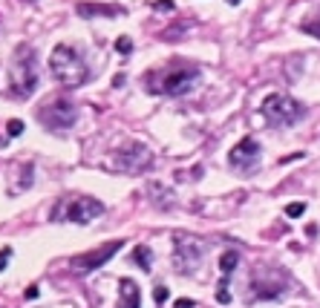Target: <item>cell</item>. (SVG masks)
Here are the masks:
<instances>
[{
	"mask_svg": "<svg viewBox=\"0 0 320 308\" xmlns=\"http://www.w3.org/2000/svg\"><path fill=\"white\" fill-rule=\"evenodd\" d=\"M49 72L55 75L58 84L63 87H81L89 81V66L84 61V55L75 49V46H55L52 49V58H49Z\"/></svg>",
	"mask_w": 320,
	"mask_h": 308,
	"instance_id": "cell-1",
	"label": "cell"
},
{
	"mask_svg": "<svg viewBox=\"0 0 320 308\" xmlns=\"http://www.w3.org/2000/svg\"><path fill=\"white\" fill-rule=\"evenodd\" d=\"M199 70L190 66V63H179V66H170V70L159 72V75H147V92H156V95H185L199 84Z\"/></svg>",
	"mask_w": 320,
	"mask_h": 308,
	"instance_id": "cell-2",
	"label": "cell"
},
{
	"mask_svg": "<svg viewBox=\"0 0 320 308\" xmlns=\"http://www.w3.org/2000/svg\"><path fill=\"white\" fill-rule=\"evenodd\" d=\"M38 81V52L29 44H18L12 55V92L18 98H29Z\"/></svg>",
	"mask_w": 320,
	"mask_h": 308,
	"instance_id": "cell-3",
	"label": "cell"
},
{
	"mask_svg": "<svg viewBox=\"0 0 320 308\" xmlns=\"http://www.w3.org/2000/svg\"><path fill=\"white\" fill-rule=\"evenodd\" d=\"M104 213V202L92 196H70L52 208V222H75V225H89Z\"/></svg>",
	"mask_w": 320,
	"mask_h": 308,
	"instance_id": "cell-4",
	"label": "cell"
},
{
	"mask_svg": "<svg viewBox=\"0 0 320 308\" xmlns=\"http://www.w3.org/2000/svg\"><path fill=\"white\" fill-rule=\"evenodd\" d=\"M260 113L271 127H292L294 121L303 118V104H297L292 95H283V92H271L266 95Z\"/></svg>",
	"mask_w": 320,
	"mask_h": 308,
	"instance_id": "cell-5",
	"label": "cell"
},
{
	"mask_svg": "<svg viewBox=\"0 0 320 308\" xmlns=\"http://www.w3.org/2000/svg\"><path fill=\"white\" fill-rule=\"evenodd\" d=\"M205 248L199 245V239L187 236V233H179L173 236V265H176L179 273H194L202 262Z\"/></svg>",
	"mask_w": 320,
	"mask_h": 308,
	"instance_id": "cell-6",
	"label": "cell"
},
{
	"mask_svg": "<svg viewBox=\"0 0 320 308\" xmlns=\"http://www.w3.org/2000/svg\"><path fill=\"white\" fill-rule=\"evenodd\" d=\"M113 167L121 170V173H144V170L153 167V153L144 144H130V147H121L113 159Z\"/></svg>",
	"mask_w": 320,
	"mask_h": 308,
	"instance_id": "cell-7",
	"label": "cell"
},
{
	"mask_svg": "<svg viewBox=\"0 0 320 308\" xmlns=\"http://www.w3.org/2000/svg\"><path fill=\"white\" fill-rule=\"evenodd\" d=\"M38 118H41L49 130H67V127L75 124L78 110H75V104H70V101H52V104H46L44 110L38 113Z\"/></svg>",
	"mask_w": 320,
	"mask_h": 308,
	"instance_id": "cell-8",
	"label": "cell"
},
{
	"mask_svg": "<svg viewBox=\"0 0 320 308\" xmlns=\"http://www.w3.org/2000/svg\"><path fill=\"white\" fill-rule=\"evenodd\" d=\"M228 164L240 173H254L260 164V144L257 139H242L237 147L228 153Z\"/></svg>",
	"mask_w": 320,
	"mask_h": 308,
	"instance_id": "cell-9",
	"label": "cell"
},
{
	"mask_svg": "<svg viewBox=\"0 0 320 308\" xmlns=\"http://www.w3.org/2000/svg\"><path fill=\"white\" fill-rule=\"evenodd\" d=\"M274 273H277V268H263V271L254 273L251 288H254V297H257V299H280V297H283V291L289 288V277L271 282Z\"/></svg>",
	"mask_w": 320,
	"mask_h": 308,
	"instance_id": "cell-10",
	"label": "cell"
},
{
	"mask_svg": "<svg viewBox=\"0 0 320 308\" xmlns=\"http://www.w3.org/2000/svg\"><path fill=\"white\" fill-rule=\"evenodd\" d=\"M124 245L121 239H116V242H107V245L95 248V251H89V254H81L72 259V265L78 268L81 273H89V271H95V268H101V265H107L113 256L118 254V248Z\"/></svg>",
	"mask_w": 320,
	"mask_h": 308,
	"instance_id": "cell-11",
	"label": "cell"
},
{
	"mask_svg": "<svg viewBox=\"0 0 320 308\" xmlns=\"http://www.w3.org/2000/svg\"><path fill=\"white\" fill-rule=\"evenodd\" d=\"M139 305H142L139 285H136L130 277H121V280H118V302H116V308H139Z\"/></svg>",
	"mask_w": 320,
	"mask_h": 308,
	"instance_id": "cell-12",
	"label": "cell"
},
{
	"mask_svg": "<svg viewBox=\"0 0 320 308\" xmlns=\"http://www.w3.org/2000/svg\"><path fill=\"white\" fill-rule=\"evenodd\" d=\"M75 9L81 18H118V15H124L121 6H104V3H78Z\"/></svg>",
	"mask_w": 320,
	"mask_h": 308,
	"instance_id": "cell-13",
	"label": "cell"
},
{
	"mask_svg": "<svg viewBox=\"0 0 320 308\" xmlns=\"http://www.w3.org/2000/svg\"><path fill=\"white\" fill-rule=\"evenodd\" d=\"M147 193H150V199H156L159 208H170V204H173V190H168V187L159 185V182H153V185L147 187Z\"/></svg>",
	"mask_w": 320,
	"mask_h": 308,
	"instance_id": "cell-14",
	"label": "cell"
},
{
	"mask_svg": "<svg viewBox=\"0 0 320 308\" xmlns=\"http://www.w3.org/2000/svg\"><path fill=\"white\" fill-rule=\"evenodd\" d=\"M237 265H240V254H237V251H225L222 259H219V271H222L225 280L234 273V268H237Z\"/></svg>",
	"mask_w": 320,
	"mask_h": 308,
	"instance_id": "cell-15",
	"label": "cell"
},
{
	"mask_svg": "<svg viewBox=\"0 0 320 308\" xmlns=\"http://www.w3.org/2000/svg\"><path fill=\"white\" fill-rule=\"evenodd\" d=\"M300 29L306 32V35H311V38H320V9L311 15V18H306L300 23Z\"/></svg>",
	"mask_w": 320,
	"mask_h": 308,
	"instance_id": "cell-16",
	"label": "cell"
},
{
	"mask_svg": "<svg viewBox=\"0 0 320 308\" xmlns=\"http://www.w3.org/2000/svg\"><path fill=\"white\" fill-rule=\"evenodd\" d=\"M133 259L142 265L144 271H150V248H147V245H139V248H136V251H133Z\"/></svg>",
	"mask_w": 320,
	"mask_h": 308,
	"instance_id": "cell-17",
	"label": "cell"
},
{
	"mask_svg": "<svg viewBox=\"0 0 320 308\" xmlns=\"http://www.w3.org/2000/svg\"><path fill=\"white\" fill-rule=\"evenodd\" d=\"M216 299H219L222 305L231 302V294H228V280H225V277H222V282H219V288H216Z\"/></svg>",
	"mask_w": 320,
	"mask_h": 308,
	"instance_id": "cell-18",
	"label": "cell"
},
{
	"mask_svg": "<svg viewBox=\"0 0 320 308\" xmlns=\"http://www.w3.org/2000/svg\"><path fill=\"white\" fill-rule=\"evenodd\" d=\"M303 213H306V204H303V202L285 204V216H292V219H297V216H303Z\"/></svg>",
	"mask_w": 320,
	"mask_h": 308,
	"instance_id": "cell-19",
	"label": "cell"
},
{
	"mask_svg": "<svg viewBox=\"0 0 320 308\" xmlns=\"http://www.w3.org/2000/svg\"><path fill=\"white\" fill-rule=\"evenodd\" d=\"M116 49H118L121 55L133 52V41H130V38H118V41H116Z\"/></svg>",
	"mask_w": 320,
	"mask_h": 308,
	"instance_id": "cell-20",
	"label": "cell"
},
{
	"mask_svg": "<svg viewBox=\"0 0 320 308\" xmlns=\"http://www.w3.org/2000/svg\"><path fill=\"white\" fill-rule=\"evenodd\" d=\"M6 130H9V135H20V132H23V121H18V118H12V121L6 124Z\"/></svg>",
	"mask_w": 320,
	"mask_h": 308,
	"instance_id": "cell-21",
	"label": "cell"
},
{
	"mask_svg": "<svg viewBox=\"0 0 320 308\" xmlns=\"http://www.w3.org/2000/svg\"><path fill=\"white\" fill-rule=\"evenodd\" d=\"M153 9L168 12V9H176V6H173V0H156V3H153Z\"/></svg>",
	"mask_w": 320,
	"mask_h": 308,
	"instance_id": "cell-22",
	"label": "cell"
},
{
	"mask_svg": "<svg viewBox=\"0 0 320 308\" xmlns=\"http://www.w3.org/2000/svg\"><path fill=\"white\" fill-rule=\"evenodd\" d=\"M29 185H32V164L23 167V182H20V187H29Z\"/></svg>",
	"mask_w": 320,
	"mask_h": 308,
	"instance_id": "cell-23",
	"label": "cell"
},
{
	"mask_svg": "<svg viewBox=\"0 0 320 308\" xmlns=\"http://www.w3.org/2000/svg\"><path fill=\"white\" fill-rule=\"evenodd\" d=\"M9 256H12V248H3V251H0V271L6 268V262H9Z\"/></svg>",
	"mask_w": 320,
	"mask_h": 308,
	"instance_id": "cell-24",
	"label": "cell"
},
{
	"mask_svg": "<svg viewBox=\"0 0 320 308\" xmlns=\"http://www.w3.org/2000/svg\"><path fill=\"white\" fill-rule=\"evenodd\" d=\"M168 294H170V291L165 288V285H159V288H156V302H159V305H162V302L168 299Z\"/></svg>",
	"mask_w": 320,
	"mask_h": 308,
	"instance_id": "cell-25",
	"label": "cell"
},
{
	"mask_svg": "<svg viewBox=\"0 0 320 308\" xmlns=\"http://www.w3.org/2000/svg\"><path fill=\"white\" fill-rule=\"evenodd\" d=\"M41 291H38V285H32V288H26V299H35Z\"/></svg>",
	"mask_w": 320,
	"mask_h": 308,
	"instance_id": "cell-26",
	"label": "cell"
},
{
	"mask_svg": "<svg viewBox=\"0 0 320 308\" xmlns=\"http://www.w3.org/2000/svg\"><path fill=\"white\" fill-rule=\"evenodd\" d=\"M176 308H194V299H179Z\"/></svg>",
	"mask_w": 320,
	"mask_h": 308,
	"instance_id": "cell-27",
	"label": "cell"
},
{
	"mask_svg": "<svg viewBox=\"0 0 320 308\" xmlns=\"http://www.w3.org/2000/svg\"><path fill=\"white\" fill-rule=\"evenodd\" d=\"M228 3H231V6H237V3H240V0H228Z\"/></svg>",
	"mask_w": 320,
	"mask_h": 308,
	"instance_id": "cell-28",
	"label": "cell"
}]
</instances>
